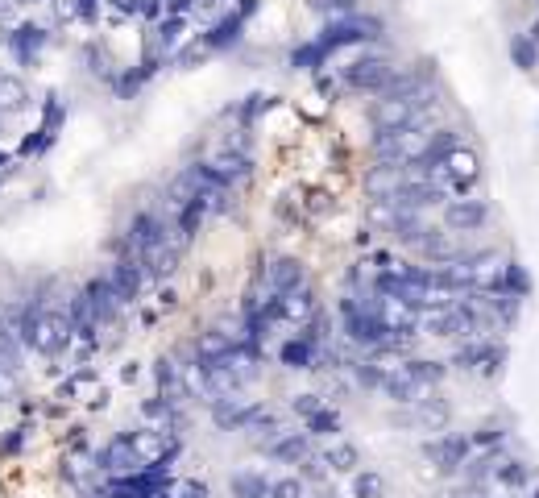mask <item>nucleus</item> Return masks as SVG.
I'll list each match as a JSON object with an SVG mask.
<instances>
[{"mask_svg": "<svg viewBox=\"0 0 539 498\" xmlns=\"http://www.w3.org/2000/svg\"><path fill=\"white\" fill-rule=\"evenodd\" d=\"M71 332H75L71 312L54 308V303H42V308H34L30 316H25V332H21V337H25V345H30L34 353L59 357L67 349V341H71Z\"/></svg>", "mask_w": 539, "mask_h": 498, "instance_id": "obj_1", "label": "nucleus"}, {"mask_svg": "<svg viewBox=\"0 0 539 498\" xmlns=\"http://www.w3.org/2000/svg\"><path fill=\"white\" fill-rule=\"evenodd\" d=\"M432 108H436L432 88H423V92H407V96H382V100H374V108H370V121H374V129H378V133H382V129L428 125Z\"/></svg>", "mask_w": 539, "mask_h": 498, "instance_id": "obj_2", "label": "nucleus"}, {"mask_svg": "<svg viewBox=\"0 0 539 498\" xmlns=\"http://www.w3.org/2000/svg\"><path fill=\"white\" fill-rule=\"evenodd\" d=\"M303 283V262L295 258H278L262 270V279H258V291H253V308H266V303L282 299L287 291H295Z\"/></svg>", "mask_w": 539, "mask_h": 498, "instance_id": "obj_3", "label": "nucleus"}, {"mask_svg": "<svg viewBox=\"0 0 539 498\" xmlns=\"http://www.w3.org/2000/svg\"><path fill=\"white\" fill-rule=\"evenodd\" d=\"M432 175H436L444 187H452V191H469V187L481 179V158H477V150L457 146L444 162L432 166Z\"/></svg>", "mask_w": 539, "mask_h": 498, "instance_id": "obj_4", "label": "nucleus"}, {"mask_svg": "<svg viewBox=\"0 0 539 498\" xmlns=\"http://www.w3.org/2000/svg\"><path fill=\"white\" fill-rule=\"evenodd\" d=\"M378 30L382 25L374 21V17H336L328 30L316 38V46H320V54H328V50H336V46H349V42H365V38H378Z\"/></svg>", "mask_w": 539, "mask_h": 498, "instance_id": "obj_5", "label": "nucleus"}, {"mask_svg": "<svg viewBox=\"0 0 539 498\" xmlns=\"http://www.w3.org/2000/svg\"><path fill=\"white\" fill-rule=\"evenodd\" d=\"M394 79V63L390 59H378V54H370V59H357L345 67V83L353 92H386Z\"/></svg>", "mask_w": 539, "mask_h": 498, "instance_id": "obj_6", "label": "nucleus"}, {"mask_svg": "<svg viewBox=\"0 0 539 498\" xmlns=\"http://www.w3.org/2000/svg\"><path fill=\"white\" fill-rule=\"evenodd\" d=\"M262 449H266V457L287 461V465H303L307 457H316V449H311V436L299 432V428H278L274 436L262 440Z\"/></svg>", "mask_w": 539, "mask_h": 498, "instance_id": "obj_7", "label": "nucleus"}, {"mask_svg": "<svg viewBox=\"0 0 539 498\" xmlns=\"http://www.w3.org/2000/svg\"><path fill=\"white\" fill-rule=\"evenodd\" d=\"M204 166H208V175H216L220 183H229V187L249 179V154H245V146H241V142L233 146V137H229V142H224V146H220Z\"/></svg>", "mask_w": 539, "mask_h": 498, "instance_id": "obj_8", "label": "nucleus"}, {"mask_svg": "<svg viewBox=\"0 0 539 498\" xmlns=\"http://www.w3.org/2000/svg\"><path fill=\"white\" fill-rule=\"evenodd\" d=\"M374 312H378V320H382L390 332H407V337H411V332L419 328V320H423L411 299L382 295V291H378V299H374Z\"/></svg>", "mask_w": 539, "mask_h": 498, "instance_id": "obj_9", "label": "nucleus"}, {"mask_svg": "<svg viewBox=\"0 0 539 498\" xmlns=\"http://www.w3.org/2000/svg\"><path fill=\"white\" fill-rule=\"evenodd\" d=\"M100 469L112 478H129L137 469H146V461H141L133 436H117V440H108V449L100 453Z\"/></svg>", "mask_w": 539, "mask_h": 498, "instance_id": "obj_10", "label": "nucleus"}, {"mask_svg": "<svg viewBox=\"0 0 539 498\" xmlns=\"http://www.w3.org/2000/svg\"><path fill=\"white\" fill-rule=\"evenodd\" d=\"M490 220L486 200H448L444 204V229L448 233H477Z\"/></svg>", "mask_w": 539, "mask_h": 498, "instance_id": "obj_11", "label": "nucleus"}, {"mask_svg": "<svg viewBox=\"0 0 539 498\" xmlns=\"http://www.w3.org/2000/svg\"><path fill=\"white\" fill-rule=\"evenodd\" d=\"M146 262H141L137 254H125L121 262H112V270H108V283H112V291L121 295V303H129V299H137L141 295V283H146Z\"/></svg>", "mask_w": 539, "mask_h": 498, "instance_id": "obj_12", "label": "nucleus"}, {"mask_svg": "<svg viewBox=\"0 0 539 498\" xmlns=\"http://www.w3.org/2000/svg\"><path fill=\"white\" fill-rule=\"evenodd\" d=\"M274 308H278V320H287V324H299V328H307L311 320H316L320 303H316V291L299 283L295 291H287L282 299H274Z\"/></svg>", "mask_w": 539, "mask_h": 498, "instance_id": "obj_13", "label": "nucleus"}, {"mask_svg": "<svg viewBox=\"0 0 539 498\" xmlns=\"http://www.w3.org/2000/svg\"><path fill=\"white\" fill-rule=\"evenodd\" d=\"M158 386H162V403L179 407V403H187L195 382H191V370L179 366V357H162L158 362Z\"/></svg>", "mask_w": 539, "mask_h": 498, "instance_id": "obj_14", "label": "nucleus"}, {"mask_svg": "<svg viewBox=\"0 0 539 498\" xmlns=\"http://www.w3.org/2000/svg\"><path fill=\"white\" fill-rule=\"evenodd\" d=\"M233 345H241V328L237 324H212L208 332H200V341H195V357H200V362H220Z\"/></svg>", "mask_w": 539, "mask_h": 498, "instance_id": "obj_15", "label": "nucleus"}, {"mask_svg": "<svg viewBox=\"0 0 539 498\" xmlns=\"http://www.w3.org/2000/svg\"><path fill=\"white\" fill-rule=\"evenodd\" d=\"M486 486L515 490V494H519V490H531V486H535V474H531V465H527V461H515V457H506V453H502Z\"/></svg>", "mask_w": 539, "mask_h": 498, "instance_id": "obj_16", "label": "nucleus"}, {"mask_svg": "<svg viewBox=\"0 0 539 498\" xmlns=\"http://www.w3.org/2000/svg\"><path fill=\"white\" fill-rule=\"evenodd\" d=\"M382 391H386L394 403H419L423 395H428V386H423L407 366H399V370H386Z\"/></svg>", "mask_w": 539, "mask_h": 498, "instance_id": "obj_17", "label": "nucleus"}, {"mask_svg": "<svg viewBox=\"0 0 539 498\" xmlns=\"http://www.w3.org/2000/svg\"><path fill=\"white\" fill-rule=\"evenodd\" d=\"M428 457L444 469V474H452V469H461L465 457H469V440L465 436H440L436 445H428Z\"/></svg>", "mask_w": 539, "mask_h": 498, "instance_id": "obj_18", "label": "nucleus"}, {"mask_svg": "<svg viewBox=\"0 0 539 498\" xmlns=\"http://www.w3.org/2000/svg\"><path fill=\"white\" fill-rule=\"evenodd\" d=\"M253 411H258V407H253L249 399L229 395V399H216V403H212V420H216L220 428H245Z\"/></svg>", "mask_w": 539, "mask_h": 498, "instance_id": "obj_19", "label": "nucleus"}, {"mask_svg": "<svg viewBox=\"0 0 539 498\" xmlns=\"http://www.w3.org/2000/svg\"><path fill=\"white\" fill-rule=\"evenodd\" d=\"M25 108H30V88H25V79L0 75V117L5 113H25Z\"/></svg>", "mask_w": 539, "mask_h": 498, "instance_id": "obj_20", "label": "nucleus"}, {"mask_svg": "<svg viewBox=\"0 0 539 498\" xmlns=\"http://www.w3.org/2000/svg\"><path fill=\"white\" fill-rule=\"evenodd\" d=\"M133 445H137L141 461L158 465L166 457V449H170V440H166V428H141V432H133Z\"/></svg>", "mask_w": 539, "mask_h": 498, "instance_id": "obj_21", "label": "nucleus"}, {"mask_svg": "<svg viewBox=\"0 0 539 498\" xmlns=\"http://www.w3.org/2000/svg\"><path fill=\"white\" fill-rule=\"evenodd\" d=\"M415 249H419V254H423V258H432V262H440V266H448L452 258H461V249H457V241H452L448 233H440V229H432V233H428V237H423V241H419Z\"/></svg>", "mask_w": 539, "mask_h": 498, "instance_id": "obj_22", "label": "nucleus"}, {"mask_svg": "<svg viewBox=\"0 0 539 498\" xmlns=\"http://www.w3.org/2000/svg\"><path fill=\"white\" fill-rule=\"evenodd\" d=\"M411 407H415V424L428 428V432H440L448 424V415H452L444 399H428V395H423L419 403H411Z\"/></svg>", "mask_w": 539, "mask_h": 498, "instance_id": "obj_23", "label": "nucleus"}, {"mask_svg": "<svg viewBox=\"0 0 539 498\" xmlns=\"http://www.w3.org/2000/svg\"><path fill=\"white\" fill-rule=\"evenodd\" d=\"M324 461H328L332 474H357L361 469V453H357V445H349V440H332Z\"/></svg>", "mask_w": 539, "mask_h": 498, "instance_id": "obj_24", "label": "nucleus"}, {"mask_svg": "<svg viewBox=\"0 0 539 498\" xmlns=\"http://www.w3.org/2000/svg\"><path fill=\"white\" fill-rule=\"evenodd\" d=\"M21 345H25V341L17 337V332L0 324V370H9V374L21 370Z\"/></svg>", "mask_w": 539, "mask_h": 498, "instance_id": "obj_25", "label": "nucleus"}, {"mask_svg": "<svg viewBox=\"0 0 539 498\" xmlns=\"http://www.w3.org/2000/svg\"><path fill=\"white\" fill-rule=\"evenodd\" d=\"M233 494L237 498H278L274 494V482H266L262 474H237L233 478Z\"/></svg>", "mask_w": 539, "mask_h": 498, "instance_id": "obj_26", "label": "nucleus"}, {"mask_svg": "<svg viewBox=\"0 0 539 498\" xmlns=\"http://www.w3.org/2000/svg\"><path fill=\"white\" fill-rule=\"evenodd\" d=\"M353 494L357 498H382L386 494L382 474H374V469H357V474H353Z\"/></svg>", "mask_w": 539, "mask_h": 498, "instance_id": "obj_27", "label": "nucleus"}, {"mask_svg": "<svg viewBox=\"0 0 539 498\" xmlns=\"http://www.w3.org/2000/svg\"><path fill=\"white\" fill-rule=\"evenodd\" d=\"M510 59H515L523 71H531L539 63V42H531V34L515 38V42H510Z\"/></svg>", "mask_w": 539, "mask_h": 498, "instance_id": "obj_28", "label": "nucleus"}, {"mask_svg": "<svg viewBox=\"0 0 539 498\" xmlns=\"http://www.w3.org/2000/svg\"><path fill=\"white\" fill-rule=\"evenodd\" d=\"M282 362H287L291 370H311V337L291 341L287 349H282Z\"/></svg>", "mask_w": 539, "mask_h": 498, "instance_id": "obj_29", "label": "nucleus"}, {"mask_svg": "<svg viewBox=\"0 0 539 498\" xmlns=\"http://www.w3.org/2000/svg\"><path fill=\"white\" fill-rule=\"evenodd\" d=\"M42 46H46V34L34 30V25H25V30L17 34V59H21V63H30V54H38Z\"/></svg>", "mask_w": 539, "mask_h": 498, "instance_id": "obj_30", "label": "nucleus"}, {"mask_svg": "<svg viewBox=\"0 0 539 498\" xmlns=\"http://www.w3.org/2000/svg\"><path fill=\"white\" fill-rule=\"evenodd\" d=\"M162 498H208L204 482H175L170 490H162Z\"/></svg>", "mask_w": 539, "mask_h": 498, "instance_id": "obj_31", "label": "nucleus"}, {"mask_svg": "<svg viewBox=\"0 0 539 498\" xmlns=\"http://www.w3.org/2000/svg\"><path fill=\"white\" fill-rule=\"evenodd\" d=\"M336 428H340V415H336V411H328V407H320L316 415H311V432H328V436H332Z\"/></svg>", "mask_w": 539, "mask_h": 498, "instance_id": "obj_32", "label": "nucleus"}, {"mask_svg": "<svg viewBox=\"0 0 539 498\" xmlns=\"http://www.w3.org/2000/svg\"><path fill=\"white\" fill-rule=\"evenodd\" d=\"M274 494L278 498H307V486L299 478H282V482H274Z\"/></svg>", "mask_w": 539, "mask_h": 498, "instance_id": "obj_33", "label": "nucleus"}, {"mask_svg": "<svg viewBox=\"0 0 539 498\" xmlns=\"http://www.w3.org/2000/svg\"><path fill=\"white\" fill-rule=\"evenodd\" d=\"M320 407H324V403H320L316 395H299V399H295V411H303V415H307V420H311V415H316Z\"/></svg>", "mask_w": 539, "mask_h": 498, "instance_id": "obj_34", "label": "nucleus"}, {"mask_svg": "<svg viewBox=\"0 0 539 498\" xmlns=\"http://www.w3.org/2000/svg\"><path fill=\"white\" fill-rule=\"evenodd\" d=\"M531 42H539V21H535V25H531Z\"/></svg>", "mask_w": 539, "mask_h": 498, "instance_id": "obj_35", "label": "nucleus"}, {"mask_svg": "<svg viewBox=\"0 0 539 498\" xmlns=\"http://www.w3.org/2000/svg\"><path fill=\"white\" fill-rule=\"evenodd\" d=\"M9 42V34H5V25H0V46H5Z\"/></svg>", "mask_w": 539, "mask_h": 498, "instance_id": "obj_36", "label": "nucleus"}, {"mask_svg": "<svg viewBox=\"0 0 539 498\" xmlns=\"http://www.w3.org/2000/svg\"><path fill=\"white\" fill-rule=\"evenodd\" d=\"M0 166H5V158H0Z\"/></svg>", "mask_w": 539, "mask_h": 498, "instance_id": "obj_37", "label": "nucleus"}]
</instances>
